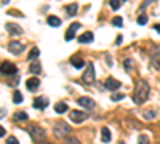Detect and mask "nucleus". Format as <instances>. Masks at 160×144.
Here are the masks:
<instances>
[{
	"label": "nucleus",
	"mask_w": 160,
	"mask_h": 144,
	"mask_svg": "<svg viewBox=\"0 0 160 144\" xmlns=\"http://www.w3.org/2000/svg\"><path fill=\"white\" fill-rule=\"evenodd\" d=\"M149 91H151L149 83L146 82V80H139V82L136 83L135 91H133V101H135L136 104L146 102V99L149 98Z\"/></svg>",
	"instance_id": "1"
},
{
	"label": "nucleus",
	"mask_w": 160,
	"mask_h": 144,
	"mask_svg": "<svg viewBox=\"0 0 160 144\" xmlns=\"http://www.w3.org/2000/svg\"><path fill=\"white\" fill-rule=\"evenodd\" d=\"M28 132H29V135H31V138H32L34 141H42V139H45V136H47L45 130H43L42 127L35 125V123H32V125L28 127Z\"/></svg>",
	"instance_id": "2"
},
{
	"label": "nucleus",
	"mask_w": 160,
	"mask_h": 144,
	"mask_svg": "<svg viewBox=\"0 0 160 144\" xmlns=\"http://www.w3.org/2000/svg\"><path fill=\"white\" fill-rule=\"evenodd\" d=\"M53 132H55V136L58 138H64V135L71 133V127L64 122H58L55 127H53Z\"/></svg>",
	"instance_id": "3"
},
{
	"label": "nucleus",
	"mask_w": 160,
	"mask_h": 144,
	"mask_svg": "<svg viewBox=\"0 0 160 144\" xmlns=\"http://www.w3.org/2000/svg\"><path fill=\"white\" fill-rule=\"evenodd\" d=\"M69 119H71L74 123H82L83 120H87V119H88V114H87V112H83V111H71Z\"/></svg>",
	"instance_id": "4"
},
{
	"label": "nucleus",
	"mask_w": 160,
	"mask_h": 144,
	"mask_svg": "<svg viewBox=\"0 0 160 144\" xmlns=\"http://www.w3.org/2000/svg\"><path fill=\"white\" fill-rule=\"evenodd\" d=\"M82 80L85 83H93L95 82V66H93V62H90L88 66H87V71L82 77Z\"/></svg>",
	"instance_id": "5"
},
{
	"label": "nucleus",
	"mask_w": 160,
	"mask_h": 144,
	"mask_svg": "<svg viewBox=\"0 0 160 144\" xmlns=\"http://www.w3.org/2000/svg\"><path fill=\"white\" fill-rule=\"evenodd\" d=\"M0 72L3 75H13L16 72V66L13 62H2L0 64Z\"/></svg>",
	"instance_id": "6"
},
{
	"label": "nucleus",
	"mask_w": 160,
	"mask_h": 144,
	"mask_svg": "<svg viewBox=\"0 0 160 144\" xmlns=\"http://www.w3.org/2000/svg\"><path fill=\"white\" fill-rule=\"evenodd\" d=\"M22 50H24V45L19 43V42H16V40H11L8 43V51H10V53H13V55H21Z\"/></svg>",
	"instance_id": "7"
},
{
	"label": "nucleus",
	"mask_w": 160,
	"mask_h": 144,
	"mask_svg": "<svg viewBox=\"0 0 160 144\" xmlns=\"http://www.w3.org/2000/svg\"><path fill=\"white\" fill-rule=\"evenodd\" d=\"M77 102L82 107H85V109H93V107H95V101H93L91 98H88V96H80L77 99Z\"/></svg>",
	"instance_id": "8"
},
{
	"label": "nucleus",
	"mask_w": 160,
	"mask_h": 144,
	"mask_svg": "<svg viewBox=\"0 0 160 144\" xmlns=\"http://www.w3.org/2000/svg\"><path fill=\"white\" fill-rule=\"evenodd\" d=\"M5 27H7V31L13 35V37H16V35H21L22 34V29L19 27L18 24H13V22H7L5 24Z\"/></svg>",
	"instance_id": "9"
},
{
	"label": "nucleus",
	"mask_w": 160,
	"mask_h": 144,
	"mask_svg": "<svg viewBox=\"0 0 160 144\" xmlns=\"http://www.w3.org/2000/svg\"><path fill=\"white\" fill-rule=\"evenodd\" d=\"M104 87L108 90H111V91H115L117 88H120V82L115 80V78H112V77H108L106 82H104Z\"/></svg>",
	"instance_id": "10"
},
{
	"label": "nucleus",
	"mask_w": 160,
	"mask_h": 144,
	"mask_svg": "<svg viewBox=\"0 0 160 144\" xmlns=\"http://www.w3.org/2000/svg\"><path fill=\"white\" fill-rule=\"evenodd\" d=\"M151 67L155 69V71H160V51L155 50L152 53V58H151Z\"/></svg>",
	"instance_id": "11"
},
{
	"label": "nucleus",
	"mask_w": 160,
	"mask_h": 144,
	"mask_svg": "<svg viewBox=\"0 0 160 144\" xmlns=\"http://www.w3.org/2000/svg\"><path fill=\"white\" fill-rule=\"evenodd\" d=\"M78 27H80V24H78V22H72V24H71V27L68 29V32H66V40L71 42L72 38L75 37V32H77Z\"/></svg>",
	"instance_id": "12"
},
{
	"label": "nucleus",
	"mask_w": 160,
	"mask_h": 144,
	"mask_svg": "<svg viewBox=\"0 0 160 144\" xmlns=\"http://www.w3.org/2000/svg\"><path fill=\"white\" fill-rule=\"evenodd\" d=\"M26 87H28L29 91H35L40 87V80L35 77H31V78H28V82H26Z\"/></svg>",
	"instance_id": "13"
},
{
	"label": "nucleus",
	"mask_w": 160,
	"mask_h": 144,
	"mask_svg": "<svg viewBox=\"0 0 160 144\" xmlns=\"http://www.w3.org/2000/svg\"><path fill=\"white\" fill-rule=\"evenodd\" d=\"M47 106H48V99L47 98L42 96V98H35L34 99V107L35 109H45Z\"/></svg>",
	"instance_id": "14"
},
{
	"label": "nucleus",
	"mask_w": 160,
	"mask_h": 144,
	"mask_svg": "<svg viewBox=\"0 0 160 144\" xmlns=\"http://www.w3.org/2000/svg\"><path fill=\"white\" fill-rule=\"evenodd\" d=\"M77 40L80 42V43H91L93 40H95V37H93V34L91 32H83L82 35H80Z\"/></svg>",
	"instance_id": "15"
},
{
	"label": "nucleus",
	"mask_w": 160,
	"mask_h": 144,
	"mask_svg": "<svg viewBox=\"0 0 160 144\" xmlns=\"http://www.w3.org/2000/svg\"><path fill=\"white\" fill-rule=\"evenodd\" d=\"M71 62H72V66H74L75 69H82V67L85 66V61L80 58V56H72V58H71Z\"/></svg>",
	"instance_id": "16"
},
{
	"label": "nucleus",
	"mask_w": 160,
	"mask_h": 144,
	"mask_svg": "<svg viewBox=\"0 0 160 144\" xmlns=\"http://www.w3.org/2000/svg\"><path fill=\"white\" fill-rule=\"evenodd\" d=\"M101 141L102 142H109L111 141V132L108 127H102L101 128Z\"/></svg>",
	"instance_id": "17"
},
{
	"label": "nucleus",
	"mask_w": 160,
	"mask_h": 144,
	"mask_svg": "<svg viewBox=\"0 0 160 144\" xmlns=\"http://www.w3.org/2000/svg\"><path fill=\"white\" fill-rule=\"evenodd\" d=\"M47 22L51 26V27H59V26H61V19L58 16H48L47 18Z\"/></svg>",
	"instance_id": "18"
},
{
	"label": "nucleus",
	"mask_w": 160,
	"mask_h": 144,
	"mask_svg": "<svg viewBox=\"0 0 160 144\" xmlns=\"http://www.w3.org/2000/svg\"><path fill=\"white\" fill-rule=\"evenodd\" d=\"M66 11H68L69 16H75L77 11H78V5L77 3H69L68 7H66Z\"/></svg>",
	"instance_id": "19"
},
{
	"label": "nucleus",
	"mask_w": 160,
	"mask_h": 144,
	"mask_svg": "<svg viewBox=\"0 0 160 144\" xmlns=\"http://www.w3.org/2000/svg\"><path fill=\"white\" fill-rule=\"evenodd\" d=\"M55 111H56L58 114L68 112V104H66V102H56V104H55Z\"/></svg>",
	"instance_id": "20"
},
{
	"label": "nucleus",
	"mask_w": 160,
	"mask_h": 144,
	"mask_svg": "<svg viewBox=\"0 0 160 144\" xmlns=\"http://www.w3.org/2000/svg\"><path fill=\"white\" fill-rule=\"evenodd\" d=\"M13 117H15V120H19V122L28 120V119H29V115L26 114L24 111H18V112H15V115H13Z\"/></svg>",
	"instance_id": "21"
},
{
	"label": "nucleus",
	"mask_w": 160,
	"mask_h": 144,
	"mask_svg": "<svg viewBox=\"0 0 160 144\" xmlns=\"http://www.w3.org/2000/svg\"><path fill=\"white\" fill-rule=\"evenodd\" d=\"M13 102H15V104H21L22 102V95H21L19 90L13 91Z\"/></svg>",
	"instance_id": "22"
},
{
	"label": "nucleus",
	"mask_w": 160,
	"mask_h": 144,
	"mask_svg": "<svg viewBox=\"0 0 160 144\" xmlns=\"http://www.w3.org/2000/svg\"><path fill=\"white\" fill-rule=\"evenodd\" d=\"M38 55H40V50L37 48V47H34L31 51H29V55H28V59L29 61H34L35 58H38Z\"/></svg>",
	"instance_id": "23"
},
{
	"label": "nucleus",
	"mask_w": 160,
	"mask_h": 144,
	"mask_svg": "<svg viewBox=\"0 0 160 144\" xmlns=\"http://www.w3.org/2000/svg\"><path fill=\"white\" fill-rule=\"evenodd\" d=\"M29 71L32 74H40V71H42V67H40V64L38 62H31V66H29Z\"/></svg>",
	"instance_id": "24"
},
{
	"label": "nucleus",
	"mask_w": 160,
	"mask_h": 144,
	"mask_svg": "<svg viewBox=\"0 0 160 144\" xmlns=\"http://www.w3.org/2000/svg\"><path fill=\"white\" fill-rule=\"evenodd\" d=\"M142 117H144L146 120H154L155 119V111H146Z\"/></svg>",
	"instance_id": "25"
},
{
	"label": "nucleus",
	"mask_w": 160,
	"mask_h": 144,
	"mask_svg": "<svg viewBox=\"0 0 160 144\" xmlns=\"http://www.w3.org/2000/svg\"><path fill=\"white\" fill-rule=\"evenodd\" d=\"M112 24L115 26V27H122V26H123V19L120 18V16H115V18L112 19Z\"/></svg>",
	"instance_id": "26"
},
{
	"label": "nucleus",
	"mask_w": 160,
	"mask_h": 144,
	"mask_svg": "<svg viewBox=\"0 0 160 144\" xmlns=\"http://www.w3.org/2000/svg\"><path fill=\"white\" fill-rule=\"evenodd\" d=\"M138 144H151V139H149V136L141 135V136L138 138Z\"/></svg>",
	"instance_id": "27"
},
{
	"label": "nucleus",
	"mask_w": 160,
	"mask_h": 144,
	"mask_svg": "<svg viewBox=\"0 0 160 144\" xmlns=\"http://www.w3.org/2000/svg\"><path fill=\"white\" fill-rule=\"evenodd\" d=\"M64 144H80V141L74 136H69V138H64Z\"/></svg>",
	"instance_id": "28"
},
{
	"label": "nucleus",
	"mask_w": 160,
	"mask_h": 144,
	"mask_svg": "<svg viewBox=\"0 0 160 144\" xmlns=\"http://www.w3.org/2000/svg\"><path fill=\"white\" fill-rule=\"evenodd\" d=\"M146 22H148V15H144V13H141V15L138 16V24H139V26H144Z\"/></svg>",
	"instance_id": "29"
},
{
	"label": "nucleus",
	"mask_w": 160,
	"mask_h": 144,
	"mask_svg": "<svg viewBox=\"0 0 160 144\" xmlns=\"http://www.w3.org/2000/svg\"><path fill=\"white\" fill-rule=\"evenodd\" d=\"M123 67H125V71H131L133 69V61L131 59H125L123 61Z\"/></svg>",
	"instance_id": "30"
},
{
	"label": "nucleus",
	"mask_w": 160,
	"mask_h": 144,
	"mask_svg": "<svg viewBox=\"0 0 160 144\" xmlns=\"http://www.w3.org/2000/svg\"><path fill=\"white\" fill-rule=\"evenodd\" d=\"M123 98H125V95H122V93H114V95L111 96L112 101H120V99H123Z\"/></svg>",
	"instance_id": "31"
},
{
	"label": "nucleus",
	"mask_w": 160,
	"mask_h": 144,
	"mask_svg": "<svg viewBox=\"0 0 160 144\" xmlns=\"http://www.w3.org/2000/svg\"><path fill=\"white\" fill-rule=\"evenodd\" d=\"M111 8L112 10H117V8H120V0H111Z\"/></svg>",
	"instance_id": "32"
},
{
	"label": "nucleus",
	"mask_w": 160,
	"mask_h": 144,
	"mask_svg": "<svg viewBox=\"0 0 160 144\" xmlns=\"http://www.w3.org/2000/svg\"><path fill=\"white\" fill-rule=\"evenodd\" d=\"M7 144H19V141H18L15 136H10V138L7 139Z\"/></svg>",
	"instance_id": "33"
},
{
	"label": "nucleus",
	"mask_w": 160,
	"mask_h": 144,
	"mask_svg": "<svg viewBox=\"0 0 160 144\" xmlns=\"http://www.w3.org/2000/svg\"><path fill=\"white\" fill-rule=\"evenodd\" d=\"M8 15H10V16H13V15H15V16H19V18H22V15H21V13H18V10H10V11H8Z\"/></svg>",
	"instance_id": "34"
},
{
	"label": "nucleus",
	"mask_w": 160,
	"mask_h": 144,
	"mask_svg": "<svg viewBox=\"0 0 160 144\" xmlns=\"http://www.w3.org/2000/svg\"><path fill=\"white\" fill-rule=\"evenodd\" d=\"M127 125H133V128H141V125H139L138 122H135V120H128Z\"/></svg>",
	"instance_id": "35"
},
{
	"label": "nucleus",
	"mask_w": 160,
	"mask_h": 144,
	"mask_svg": "<svg viewBox=\"0 0 160 144\" xmlns=\"http://www.w3.org/2000/svg\"><path fill=\"white\" fill-rule=\"evenodd\" d=\"M2 136H5V128L0 127V138H2Z\"/></svg>",
	"instance_id": "36"
},
{
	"label": "nucleus",
	"mask_w": 160,
	"mask_h": 144,
	"mask_svg": "<svg viewBox=\"0 0 160 144\" xmlns=\"http://www.w3.org/2000/svg\"><path fill=\"white\" fill-rule=\"evenodd\" d=\"M122 43V35H117V45Z\"/></svg>",
	"instance_id": "37"
},
{
	"label": "nucleus",
	"mask_w": 160,
	"mask_h": 144,
	"mask_svg": "<svg viewBox=\"0 0 160 144\" xmlns=\"http://www.w3.org/2000/svg\"><path fill=\"white\" fill-rule=\"evenodd\" d=\"M154 29H155V31L160 34V24H155V26H154Z\"/></svg>",
	"instance_id": "38"
},
{
	"label": "nucleus",
	"mask_w": 160,
	"mask_h": 144,
	"mask_svg": "<svg viewBox=\"0 0 160 144\" xmlns=\"http://www.w3.org/2000/svg\"><path fill=\"white\" fill-rule=\"evenodd\" d=\"M2 117H5V109L0 111V119H2Z\"/></svg>",
	"instance_id": "39"
},
{
	"label": "nucleus",
	"mask_w": 160,
	"mask_h": 144,
	"mask_svg": "<svg viewBox=\"0 0 160 144\" xmlns=\"http://www.w3.org/2000/svg\"><path fill=\"white\" fill-rule=\"evenodd\" d=\"M38 144H51V142H48V141H40Z\"/></svg>",
	"instance_id": "40"
},
{
	"label": "nucleus",
	"mask_w": 160,
	"mask_h": 144,
	"mask_svg": "<svg viewBox=\"0 0 160 144\" xmlns=\"http://www.w3.org/2000/svg\"><path fill=\"white\" fill-rule=\"evenodd\" d=\"M2 2H3V3H5V5H7V3H8V2H10V0H2Z\"/></svg>",
	"instance_id": "41"
},
{
	"label": "nucleus",
	"mask_w": 160,
	"mask_h": 144,
	"mask_svg": "<svg viewBox=\"0 0 160 144\" xmlns=\"http://www.w3.org/2000/svg\"><path fill=\"white\" fill-rule=\"evenodd\" d=\"M118 144H125V142H123V141H120V142H118Z\"/></svg>",
	"instance_id": "42"
},
{
	"label": "nucleus",
	"mask_w": 160,
	"mask_h": 144,
	"mask_svg": "<svg viewBox=\"0 0 160 144\" xmlns=\"http://www.w3.org/2000/svg\"><path fill=\"white\" fill-rule=\"evenodd\" d=\"M123 2H125V0H123Z\"/></svg>",
	"instance_id": "43"
}]
</instances>
